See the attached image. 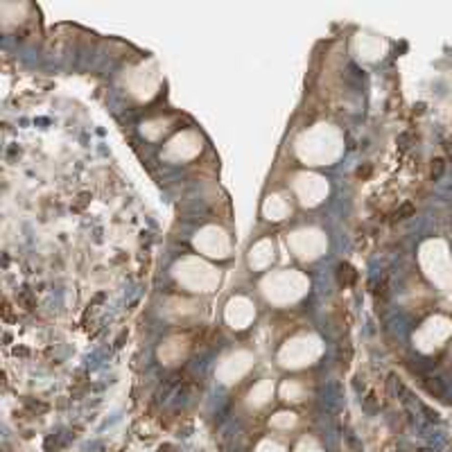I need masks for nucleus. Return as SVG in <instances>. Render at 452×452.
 I'll return each instance as SVG.
<instances>
[{"mask_svg": "<svg viewBox=\"0 0 452 452\" xmlns=\"http://www.w3.org/2000/svg\"><path fill=\"white\" fill-rule=\"evenodd\" d=\"M436 167H432V176H439L441 172H443V161H434Z\"/></svg>", "mask_w": 452, "mask_h": 452, "instance_id": "obj_1", "label": "nucleus"}]
</instances>
